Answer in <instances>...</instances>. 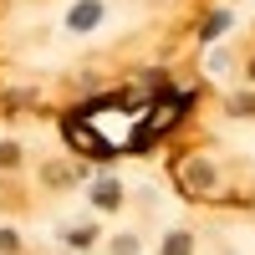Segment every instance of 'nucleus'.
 Instances as JSON below:
<instances>
[{
  "instance_id": "nucleus-1",
  "label": "nucleus",
  "mask_w": 255,
  "mask_h": 255,
  "mask_svg": "<svg viewBox=\"0 0 255 255\" xmlns=\"http://www.w3.org/2000/svg\"><path fill=\"white\" fill-rule=\"evenodd\" d=\"M179 113H184V102H179V97H168L163 108H153V113H148V128H143V138H148V133H163V128L174 123Z\"/></svg>"
},
{
  "instance_id": "nucleus-2",
  "label": "nucleus",
  "mask_w": 255,
  "mask_h": 255,
  "mask_svg": "<svg viewBox=\"0 0 255 255\" xmlns=\"http://www.w3.org/2000/svg\"><path fill=\"white\" fill-rule=\"evenodd\" d=\"M184 184H189V189H209V184H215V168H209V163H199V158H189Z\"/></svg>"
},
{
  "instance_id": "nucleus-3",
  "label": "nucleus",
  "mask_w": 255,
  "mask_h": 255,
  "mask_svg": "<svg viewBox=\"0 0 255 255\" xmlns=\"http://www.w3.org/2000/svg\"><path fill=\"white\" fill-rule=\"evenodd\" d=\"M97 15H102V5H97V0H82V5L72 10V31H87V26H97Z\"/></svg>"
},
{
  "instance_id": "nucleus-4",
  "label": "nucleus",
  "mask_w": 255,
  "mask_h": 255,
  "mask_svg": "<svg viewBox=\"0 0 255 255\" xmlns=\"http://www.w3.org/2000/svg\"><path fill=\"white\" fill-rule=\"evenodd\" d=\"M67 138H72V143H82L87 153H102V138H97V133H87L82 123H67Z\"/></svg>"
},
{
  "instance_id": "nucleus-5",
  "label": "nucleus",
  "mask_w": 255,
  "mask_h": 255,
  "mask_svg": "<svg viewBox=\"0 0 255 255\" xmlns=\"http://www.w3.org/2000/svg\"><path fill=\"white\" fill-rule=\"evenodd\" d=\"M118 199H123L118 184H102V189H97V209H118Z\"/></svg>"
},
{
  "instance_id": "nucleus-6",
  "label": "nucleus",
  "mask_w": 255,
  "mask_h": 255,
  "mask_svg": "<svg viewBox=\"0 0 255 255\" xmlns=\"http://www.w3.org/2000/svg\"><path fill=\"white\" fill-rule=\"evenodd\" d=\"M133 250H138V240H133V235H123V240H113V255H133Z\"/></svg>"
},
{
  "instance_id": "nucleus-7",
  "label": "nucleus",
  "mask_w": 255,
  "mask_h": 255,
  "mask_svg": "<svg viewBox=\"0 0 255 255\" xmlns=\"http://www.w3.org/2000/svg\"><path fill=\"white\" fill-rule=\"evenodd\" d=\"M168 255H189V235H174V240H168Z\"/></svg>"
},
{
  "instance_id": "nucleus-8",
  "label": "nucleus",
  "mask_w": 255,
  "mask_h": 255,
  "mask_svg": "<svg viewBox=\"0 0 255 255\" xmlns=\"http://www.w3.org/2000/svg\"><path fill=\"white\" fill-rule=\"evenodd\" d=\"M15 158H20V153H15V143H0V163H5V168H10Z\"/></svg>"
},
{
  "instance_id": "nucleus-9",
  "label": "nucleus",
  "mask_w": 255,
  "mask_h": 255,
  "mask_svg": "<svg viewBox=\"0 0 255 255\" xmlns=\"http://www.w3.org/2000/svg\"><path fill=\"white\" fill-rule=\"evenodd\" d=\"M0 250H5V255H10V250H20V240L10 235V230H0Z\"/></svg>"
}]
</instances>
